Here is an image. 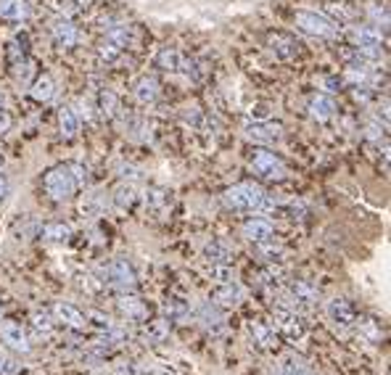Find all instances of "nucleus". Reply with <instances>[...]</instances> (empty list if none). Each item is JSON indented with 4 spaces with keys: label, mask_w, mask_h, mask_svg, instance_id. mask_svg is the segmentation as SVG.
<instances>
[{
    "label": "nucleus",
    "mask_w": 391,
    "mask_h": 375,
    "mask_svg": "<svg viewBox=\"0 0 391 375\" xmlns=\"http://www.w3.org/2000/svg\"><path fill=\"white\" fill-rule=\"evenodd\" d=\"M72 112L77 114V119H80V122H90V119H93V106L87 104V101H82V98H80V101H75V106H72Z\"/></svg>",
    "instance_id": "40"
},
{
    "label": "nucleus",
    "mask_w": 391,
    "mask_h": 375,
    "mask_svg": "<svg viewBox=\"0 0 391 375\" xmlns=\"http://www.w3.org/2000/svg\"><path fill=\"white\" fill-rule=\"evenodd\" d=\"M309 116L312 119H317V122H331L336 116V101L331 98V95H323V93H315L312 98H309Z\"/></svg>",
    "instance_id": "19"
},
{
    "label": "nucleus",
    "mask_w": 391,
    "mask_h": 375,
    "mask_svg": "<svg viewBox=\"0 0 391 375\" xmlns=\"http://www.w3.org/2000/svg\"><path fill=\"white\" fill-rule=\"evenodd\" d=\"M98 281L109 288H117V291H132L138 286V278H135V270L127 259H112L109 264L101 267V278Z\"/></svg>",
    "instance_id": "4"
},
{
    "label": "nucleus",
    "mask_w": 391,
    "mask_h": 375,
    "mask_svg": "<svg viewBox=\"0 0 391 375\" xmlns=\"http://www.w3.org/2000/svg\"><path fill=\"white\" fill-rule=\"evenodd\" d=\"M204 256L212 267H220V264H230L233 251H230V244H227L225 238H215V241L204 249Z\"/></svg>",
    "instance_id": "24"
},
{
    "label": "nucleus",
    "mask_w": 391,
    "mask_h": 375,
    "mask_svg": "<svg viewBox=\"0 0 391 375\" xmlns=\"http://www.w3.org/2000/svg\"><path fill=\"white\" fill-rule=\"evenodd\" d=\"M196 317L201 320V325H204V328H209V330H223V325H225L223 310L217 307L215 301H204V304H198Z\"/></svg>",
    "instance_id": "22"
},
{
    "label": "nucleus",
    "mask_w": 391,
    "mask_h": 375,
    "mask_svg": "<svg viewBox=\"0 0 391 375\" xmlns=\"http://www.w3.org/2000/svg\"><path fill=\"white\" fill-rule=\"evenodd\" d=\"M164 312H167V322H186L188 317H191V307H188L183 299H177V296H172V299H167V304H164Z\"/></svg>",
    "instance_id": "33"
},
{
    "label": "nucleus",
    "mask_w": 391,
    "mask_h": 375,
    "mask_svg": "<svg viewBox=\"0 0 391 375\" xmlns=\"http://www.w3.org/2000/svg\"><path fill=\"white\" fill-rule=\"evenodd\" d=\"M146 207L154 214H167L169 209H172V193L164 190V188H151L149 193H146Z\"/></svg>",
    "instance_id": "25"
},
{
    "label": "nucleus",
    "mask_w": 391,
    "mask_h": 375,
    "mask_svg": "<svg viewBox=\"0 0 391 375\" xmlns=\"http://www.w3.org/2000/svg\"><path fill=\"white\" fill-rule=\"evenodd\" d=\"M48 9L56 11L58 16H75V13H80V11H85V0H45Z\"/></svg>",
    "instance_id": "35"
},
{
    "label": "nucleus",
    "mask_w": 391,
    "mask_h": 375,
    "mask_svg": "<svg viewBox=\"0 0 391 375\" xmlns=\"http://www.w3.org/2000/svg\"><path fill=\"white\" fill-rule=\"evenodd\" d=\"M32 13L29 0H0V19L6 21H27Z\"/></svg>",
    "instance_id": "21"
},
{
    "label": "nucleus",
    "mask_w": 391,
    "mask_h": 375,
    "mask_svg": "<svg viewBox=\"0 0 391 375\" xmlns=\"http://www.w3.org/2000/svg\"><path fill=\"white\" fill-rule=\"evenodd\" d=\"M349 38H352L354 48H383L386 35H383L381 27H375V24H363V27H354Z\"/></svg>",
    "instance_id": "16"
},
{
    "label": "nucleus",
    "mask_w": 391,
    "mask_h": 375,
    "mask_svg": "<svg viewBox=\"0 0 391 375\" xmlns=\"http://www.w3.org/2000/svg\"><path fill=\"white\" fill-rule=\"evenodd\" d=\"M267 45H270V50L275 53L278 61H294L299 56V50H301V43L296 38L286 35V32H272L267 38Z\"/></svg>",
    "instance_id": "12"
},
{
    "label": "nucleus",
    "mask_w": 391,
    "mask_h": 375,
    "mask_svg": "<svg viewBox=\"0 0 391 375\" xmlns=\"http://www.w3.org/2000/svg\"><path fill=\"white\" fill-rule=\"evenodd\" d=\"M50 35H53V43L58 48H75L77 40H80V32H77L69 16H56L53 24H50Z\"/></svg>",
    "instance_id": "14"
},
{
    "label": "nucleus",
    "mask_w": 391,
    "mask_h": 375,
    "mask_svg": "<svg viewBox=\"0 0 391 375\" xmlns=\"http://www.w3.org/2000/svg\"><path fill=\"white\" fill-rule=\"evenodd\" d=\"M103 209H106V198L101 196V190H95V193H85L82 204H80V212H82L87 219H95V217H101Z\"/></svg>",
    "instance_id": "32"
},
{
    "label": "nucleus",
    "mask_w": 391,
    "mask_h": 375,
    "mask_svg": "<svg viewBox=\"0 0 391 375\" xmlns=\"http://www.w3.org/2000/svg\"><path fill=\"white\" fill-rule=\"evenodd\" d=\"M58 127H61L64 141H75L77 135H80V119H77V114L72 112V106H64V109L58 112Z\"/></svg>",
    "instance_id": "27"
},
{
    "label": "nucleus",
    "mask_w": 391,
    "mask_h": 375,
    "mask_svg": "<svg viewBox=\"0 0 391 375\" xmlns=\"http://www.w3.org/2000/svg\"><path fill=\"white\" fill-rule=\"evenodd\" d=\"M0 167H3V156H0Z\"/></svg>",
    "instance_id": "46"
},
{
    "label": "nucleus",
    "mask_w": 391,
    "mask_h": 375,
    "mask_svg": "<svg viewBox=\"0 0 391 375\" xmlns=\"http://www.w3.org/2000/svg\"><path fill=\"white\" fill-rule=\"evenodd\" d=\"M328 320L333 322L336 328H352L354 322H357V310H354V304L349 299H344V296H338V299H331L328 301Z\"/></svg>",
    "instance_id": "10"
},
{
    "label": "nucleus",
    "mask_w": 391,
    "mask_h": 375,
    "mask_svg": "<svg viewBox=\"0 0 391 375\" xmlns=\"http://www.w3.org/2000/svg\"><path fill=\"white\" fill-rule=\"evenodd\" d=\"M326 11L331 13V16H333V19H338V21H349L354 16L352 9H346L344 3H338V6H336V3H328Z\"/></svg>",
    "instance_id": "39"
},
{
    "label": "nucleus",
    "mask_w": 391,
    "mask_h": 375,
    "mask_svg": "<svg viewBox=\"0 0 391 375\" xmlns=\"http://www.w3.org/2000/svg\"><path fill=\"white\" fill-rule=\"evenodd\" d=\"M249 333H252L254 347L262 349V352H275L278 349L280 336L278 330L272 328V322H267V320H252L249 322Z\"/></svg>",
    "instance_id": "11"
},
{
    "label": "nucleus",
    "mask_w": 391,
    "mask_h": 375,
    "mask_svg": "<svg viewBox=\"0 0 391 375\" xmlns=\"http://www.w3.org/2000/svg\"><path fill=\"white\" fill-rule=\"evenodd\" d=\"M53 317H56L61 325H66V328H72V330H85L90 325V322H87V315H85L80 307L66 304V301H58L56 307H53Z\"/></svg>",
    "instance_id": "13"
},
{
    "label": "nucleus",
    "mask_w": 391,
    "mask_h": 375,
    "mask_svg": "<svg viewBox=\"0 0 391 375\" xmlns=\"http://www.w3.org/2000/svg\"><path fill=\"white\" fill-rule=\"evenodd\" d=\"M0 341L9 349H14V352H19V354H29L32 352L27 330L21 328L16 320H0Z\"/></svg>",
    "instance_id": "8"
},
{
    "label": "nucleus",
    "mask_w": 391,
    "mask_h": 375,
    "mask_svg": "<svg viewBox=\"0 0 391 375\" xmlns=\"http://www.w3.org/2000/svg\"><path fill=\"white\" fill-rule=\"evenodd\" d=\"M278 375H312V373H309V365L301 357L289 354L278 362Z\"/></svg>",
    "instance_id": "34"
},
{
    "label": "nucleus",
    "mask_w": 391,
    "mask_h": 375,
    "mask_svg": "<svg viewBox=\"0 0 391 375\" xmlns=\"http://www.w3.org/2000/svg\"><path fill=\"white\" fill-rule=\"evenodd\" d=\"M119 175H122V178H132V180H135V178H138V169L130 167V164H127V167H122Z\"/></svg>",
    "instance_id": "43"
},
{
    "label": "nucleus",
    "mask_w": 391,
    "mask_h": 375,
    "mask_svg": "<svg viewBox=\"0 0 391 375\" xmlns=\"http://www.w3.org/2000/svg\"><path fill=\"white\" fill-rule=\"evenodd\" d=\"M0 109H6V95L0 93Z\"/></svg>",
    "instance_id": "45"
},
{
    "label": "nucleus",
    "mask_w": 391,
    "mask_h": 375,
    "mask_svg": "<svg viewBox=\"0 0 391 375\" xmlns=\"http://www.w3.org/2000/svg\"><path fill=\"white\" fill-rule=\"evenodd\" d=\"M43 185H45V193L53 201L64 204V201H72L77 193V183H75V175L69 164H58V167L48 169L45 178H43Z\"/></svg>",
    "instance_id": "3"
},
{
    "label": "nucleus",
    "mask_w": 391,
    "mask_h": 375,
    "mask_svg": "<svg viewBox=\"0 0 391 375\" xmlns=\"http://www.w3.org/2000/svg\"><path fill=\"white\" fill-rule=\"evenodd\" d=\"M275 227H272L270 219H262V217H254V219H246L243 222V238L252 241V244H262V241H270Z\"/></svg>",
    "instance_id": "18"
},
{
    "label": "nucleus",
    "mask_w": 391,
    "mask_h": 375,
    "mask_svg": "<svg viewBox=\"0 0 391 375\" xmlns=\"http://www.w3.org/2000/svg\"><path fill=\"white\" fill-rule=\"evenodd\" d=\"M40 235L45 241H50V244H66L72 238V225H66V222H45L40 227Z\"/></svg>",
    "instance_id": "29"
},
{
    "label": "nucleus",
    "mask_w": 391,
    "mask_h": 375,
    "mask_svg": "<svg viewBox=\"0 0 391 375\" xmlns=\"http://www.w3.org/2000/svg\"><path fill=\"white\" fill-rule=\"evenodd\" d=\"M117 310H119L122 317L135 320V322L149 320V307L143 304V299H138V296H132L127 291H122V296L117 299Z\"/></svg>",
    "instance_id": "15"
},
{
    "label": "nucleus",
    "mask_w": 391,
    "mask_h": 375,
    "mask_svg": "<svg viewBox=\"0 0 391 375\" xmlns=\"http://www.w3.org/2000/svg\"><path fill=\"white\" fill-rule=\"evenodd\" d=\"M11 124H14V119H11L9 109H0V135H6L11 130Z\"/></svg>",
    "instance_id": "41"
},
{
    "label": "nucleus",
    "mask_w": 391,
    "mask_h": 375,
    "mask_svg": "<svg viewBox=\"0 0 391 375\" xmlns=\"http://www.w3.org/2000/svg\"><path fill=\"white\" fill-rule=\"evenodd\" d=\"M95 53H98V61L106 66H114L119 64L122 56H124V48L117 45V43H112V40L101 38V43H98V48H95Z\"/></svg>",
    "instance_id": "28"
},
{
    "label": "nucleus",
    "mask_w": 391,
    "mask_h": 375,
    "mask_svg": "<svg viewBox=\"0 0 391 375\" xmlns=\"http://www.w3.org/2000/svg\"><path fill=\"white\" fill-rule=\"evenodd\" d=\"M262 286H267L270 291H275V288H280L283 286V270L280 267H267V270L259 275Z\"/></svg>",
    "instance_id": "37"
},
{
    "label": "nucleus",
    "mask_w": 391,
    "mask_h": 375,
    "mask_svg": "<svg viewBox=\"0 0 391 375\" xmlns=\"http://www.w3.org/2000/svg\"><path fill=\"white\" fill-rule=\"evenodd\" d=\"M243 135L254 143H262V146H272L283 138V127L278 122H267V119H254V122L243 124Z\"/></svg>",
    "instance_id": "7"
},
{
    "label": "nucleus",
    "mask_w": 391,
    "mask_h": 375,
    "mask_svg": "<svg viewBox=\"0 0 391 375\" xmlns=\"http://www.w3.org/2000/svg\"><path fill=\"white\" fill-rule=\"evenodd\" d=\"M241 299H243V288L235 278L220 281L215 286V291H212V301H215L220 310H233V307L241 304Z\"/></svg>",
    "instance_id": "9"
},
{
    "label": "nucleus",
    "mask_w": 391,
    "mask_h": 375,
    "mask_svg": "<svg viewBox=\"0 0 391 375\" xmlns=\"http://www.w3.org/2000/svg\"><path fill=\"white\" fill-rule=\"evenodd\" d=\"M156 66L161 72H180L183 69V56L177 48H161L156 56Z\"/></svg>",
    "instance_id": "31"
},
{
    "label": "nucleus",
    "mask_w": 391,
    "mask_h": 375,
    "mask_svg": "<svg viewBox=\"0 0 391 375\" xmlns=\"http://www.w3.org/2000/svg\"><path fill=\"white\" fill-rule=\"evenodd\" d=\"M29 95L38 101V104H48L53 95H56V82L50 75H38L29 82Z\"/></svg>",
    "instance_id": "23"
},
{
    "label": "nucleus",
    "mask_w": 391,
    "mask_h": 375,
    "mask_svg": "<svg viewBox=\"0 0 391 375\" xmlns=\"http://www.w3.org/2000/svg\"><path fill=\"white\" fill-rule=\"evenodd\" d=\"M53 325H56V320L50 317L48 312H35V315H32V328L38 330V333H50Z\"/></svg>",
    "instance_id": "38"
},
{
    "label": "nucleus",
    "mask_w": 391,
    "mask_h": 375,
    "mask_svg": "<svg viewBox=\"0 0 391 375\" xmlns=\"http://www.w3.org/2000/svg\"><path fill=\"white\" fill-rule=\"evenodd\" d=\"M98 112H101L106 119H117V116H122V104H119V98H117V93H112V90H101V93H98Z\"/></svg>",
    "instance_id": "30"
},
{
    "label": "nucleus",
    "mask_w": 391,
    "mask_h": 375,
    "mask_svg": "<svg viewBox=\"0 0 391 375\" xmlns=\"http://www.w3.org/2000/svg\"><path fill=\"white\" fill-rule=\"evenodd\" d=\"M159 93H161V85H159V80L154 75H143L138 82H135V87H132V95H135V101H138L140 106L156 104Z\"/></svg>",
    "instance_id": "17"
},
{
    "label": "nucleus",
    "mask_w": 391,
    "mask_h": 375,
    "mask_svg": "<svg viewBox=\"0 0 391 375\" xmlns=\"http://www.w3.org/2000/svg\"><path fill=\"white\" fill-rule=\"evenodd\" d=\"M272 328L278 330V336L296 344V341H301V338L307 336V320H304V315L299 310L280 301L278 307H275V315H272Z\"/></svg>",
    "instance_id": "2"
},
{
    "label": "nucleus",
    "mask_w": 391,
    "mask_h": 375,
    "mask_svg": "<svg viewBox=\"0 0 391 375\" xmlns=\"http://www.w3.org/2000/svg\"><path fill=\"white\" fill-rule=\"evenodd\" d=\"M6 370H14V367L9 365V359H3V357H0V375L6 373Z\"/></svg>",
    "instance_id": "44"
},
{
    "label": "nucleus",
    "mask_w": 391,
    "mask_h": 375,
    "mask_svg": "<svg viewBox=\"0 0 391 375\" xmlns=\"http://www.w3.org/2000/svg\"><path fill=\"white\" fill-rule=\"evenodd\" d=\"M146 328H143V336L151 338V341H164L169 333V322L167 320H143Z\"/></svg>",
    "instance_id": "36"
},
{
    "label": "nucleus",
    "mask_w": 391,
    "mask_h": 375,
    "mask_svg": "<svg viewBox=\"0 0 391 375\" xmlns=\"http://www.w3.org/2000/svg\"><path fill=\"white\" fill-rule=\"evenodd\" d=\"M294 24L312 38H336L338 35V24L333 19H328L326 13H317V11H296Z\"/></svg>",
    "instance_id": "5"
},
{
    "label": "nucleus",
    "mask_w": 391,
    "mask_h": 375,
    "mask_svg": "<svg viewBox=\"0 0 391 375\" xmlns=\"http://www.w3.org/2000/svg\"><path fill=\"white\" fill-rule=\"evenodd\" d=\"M223 201L225 207L235 209V212H262V209L275 207V201H270L264 188L257 183H238V185L227 188L223 193Z\"/></svg>",
    "instance_id": "1"
},
{
    "label": "nucleus",
    "mask_w": 391,
    "mask_h": 375,
    "mask_svg": "<svg viewBox=\"0 0 391 375\" xmlns=\"http://www.w3.org/2000/svg\"><path fill=\"white\" fill-rule=\"evenodd\" d=\"M6 56H9V64L16 66L21 61H27L29 58V35L27 32H19L16 38L11 40L9 48H6Z\"/></svg>",
    "instance_id": "26"
},
{
    "label": "nucleus",
    "mask_w": 391,
    "mask_h": 375,
    "mask_svg": "<svg viewBox=\"0 0 391 375\" xmlns=\"http://www.w3.org/2000/svg\"><path fill=\"white\" fill-rule=\"evenodd\" d=\"M135 201H138V190H135V185L127 183V180H122L119 185L112 190V207L117 209V212H130V209L135 207Z\"/></svg>",
    "instance_id": "20"
},
{
    "label": "nucleus",
    "mask_w": 391,
    "mask_h": 375,
    "mask_svg": "<svg viewBox=\"0 0 391 375\" xmlns=\"http://www.w3.org/2000/svg\"><path fill=\"white\" fill-rule=\"evenodd\" d=\"M9 196V178H6V172H0V201H6Z\"/></svg>",
    "instance_id": "42"
},
{
    "label": "nucleus",
    "mask_w": 391,
    "mask_h": 375,
    "mask_svg": "<svg viewBox=\"0 0 391 375\" xmlns=\"http://www.w3.org/2000/svg\"><path fill=\"white\" fill-rule=\"evenodd\" d=\"M249 164H252L254 175H259L262 180H283L289 172L286 161L280 159L275 151H257Z\"/></svg>",
    "instance_id": "6"
}]
</instances>
